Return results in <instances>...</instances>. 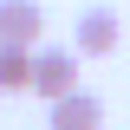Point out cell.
Instances as JSON below:
<instances>
[{
  "mask_svg": "<svg viewBox=\"0 0 130 130\" xmlns=\"http://www.w3.org/2000/svg\"><path fill=\"white\" fill-rule=\"evenodd\" d=\"M26 91H39L46 104L65 98V91H78V52L72 46H32V85Z\"/></svg>",
  "mask_w": 130,
  "mask_h": 130,
  "instance_id": "6da1fadb",
  "label": "cell"
},
{
  "mask_svg": "<svg viewBox=\"0 0 130 130\" xmlns=\"http://www.w3.org/2000/svg\"><path fill=\"white\" fill-rule=\"evenodd\" d=\"M117 13L111 7H85L78 20H72V52L78 59H104V52H117Z\"/></svg>",
  "mask_w": 130,
  "mask_h": 130,
  "instance_id": "7a4b0ae2",
  "label": "cell"
},
{
  "mask_svg": "<svg viewBox=\"0 0 130 130\" xmlns=\"http://www.w3.org/2000/svg\"><path fill=\"white\" fill-rule=\"evenodd\" d=\"M39 32H46L39 0H0V46H39Z\"/></svg>",
  "mask_w": 130,
  "mask_h": 130,
  "instance_id": "3957f363",
  "label": "cell"
},
{
  "mask_svg": "<svg viewBox=\"0 0 130 130\" xmlns=\"http://www.w3.org/2000/svg\"><path fill=\"white\" fill-rule=\"evenodd\" d=\"M104 124V104H98L91 91H65V98H52V117H46V130H98Z\"/></svg>",
  "mask_w": 130,
  "mask_h": 130,
  "instance_id": "277c9868",
  "label": "cell"
},
{
  "mask_svg": "<svg viewBox=\"0 0 130 130\" xmlns=\"http://www.w3.org/2000/svg\"><path fill=\"white\" fill-rule=\"evenodd\" d=\"M32 85V46H0V91H26Z\"/></svg>",
  "mask_w": 130,
  "mask_h": 130,
  "instance_id": "5b68a950",
  "label": "cell"
}]
</instances>
